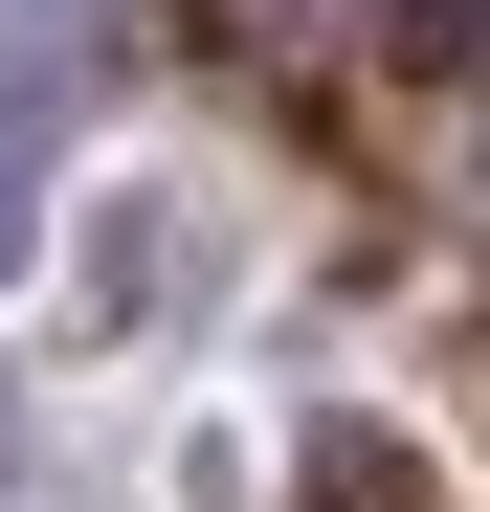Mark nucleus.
I'll list each match as a JSON object with an SVG mask.
<instances>
[{"mask_svg":"<svg viewBox=\"0 0 490 512\" xmlns=\"http://www.w3.org/2000/svg\"><path fill=\"white\" fill-rule=\"evenodd\" d=\"M23 223H45V67L0 90V268H23Z\"/></svg>","mask_w":490,"mask_h":512,"instance_id":"nucleus-1","label":"nucleus"},{"mask_svg":"<svg viewBox=\"0 0 490 512\" xmlns=\"http://www.w3.org/2000/svg\"><path fill=\"white\" fill-rule=\"evenodd\" d=\"M201 23H223V45H290V23H312V0H201Z\"/></svg>","mask_w":490,"mask_h":512,"instance_id":"nucleus-2","label":"nucleus"},{"mask_svg":"<svg viewBox=\"0 0 490 512\" xmlns=\"http://www.w3.org/2000/svg\"><path fill=\"white\" fill-rule=\"evenodd\" d=\"M0 446H23V401H0Z\"/></svg>","mask_w":490,"mask_h":512,"instance_id":"nucleus-3","label":"nucleus"}]
</instances>
